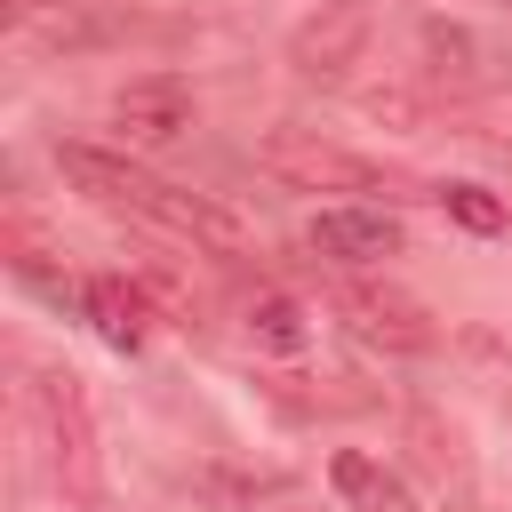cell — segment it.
<instances>
[{"instance_id": "cell-1", "label": "cell", "mask_w": 512, "mask_h": 512, "mask_svg": "<svg viewBox=\"0 0 512 512\" xmlns=\"http://www.w3.org/2000/svg\"><path fill=\"white\" fill-rule=\"evenodd\" d=\"M24 416H32V440H40L48 488L64 504H88L96 496V416H88L80 376L72 368H40L32 392H24Z\"/></svg>"}, {"instance_id": "cell-2", "label": "cell", "mask_w": 512, "mask_h": 512, "mask_svg": "<svg viewBox=\"0 0 512 512\" xmlns=\"http://www.w3.org/2000/svg\"><path fill=\"white\" fill-rule=\"evenodd\" d=\"M256 168L280 176L288 192H384V168L376 160L328 144L320 128H288V120L256 136Z\"/></svg>"}, {"instance_id": "cell-3", "label": "cell", "mask_w": 512, "mask_h": 512, "mask_svg": "<svg viewBox=\"0 0 512 512\" xmlns=\"http://www.w3.org/2000/svg\"><path fill=\"white\" fill-rule=\"evenodd\" d=\"M336 312H344L352 336H368V344H384V352H432V344H440L432 312H424L408 288H392V280H336Z\"/></svg>"}, {"instance_id": "cell-4", "label": "cell", "mask_w": 512, "mask_h": 512, "mask_svg": "<svg viewBox=\"0 0 512 512\" xmlns=\"http://www.w3.org/2000/svg\"><path fill=\"white\" fill-rule=\"evenodd\" d=\"M368 40H376L368 0H320V8L288 32V64H296L304 80H344V72L368 56Z\"/></svg>"}, {"instance_id": "cell-5", "label": "cell", "mask_w": 512, "mask_h": 512, "mask_svg": "<svg viewBox=\"0 0 512 512\" xmlns=\"http://www.w3.org/2000/svg\"><path fill=\"white\" fill-rule=\"evenodd\" d=\"M56 168H64V184H72L80 200H96V208H120V216H144V224H160V208H168V184H160V176H144L136 160H120V152L64 144V152H56Z\"/></svg>"}, {"instance_id": "cell-6", "label": "cell", "mask_w": 512, "mask_h": 512, "mask_svg": "<svg viewBox=\"0 0 512 512\" xmlns=\"http://www.w3.org/2000/svg\"><path fill=\"white\" fill-rule=\"evenodd\" d=\"M112 128H120V144H136V152H160V144H176V136L192 128V88H184L176 72H144V80H128V88H112Z\"/></svg>"}, {"instance_id": "cell-7", "label": "cell", "mask_w": 512, "mask_h": 512, "mask_svg": "<svg viewBox=\"0 0 512 512\" xmlns=\"http://www.w3.org/2000/svg\"><path fill=\"white\" fill-rule=\"evenodd\" d=\"M80 312H88V328H96L112 352H144V336H152V288H136L128 272L80 280Z\"/></svg>"}, {"instance_id": "cell-8", "label": "cell", "mask_w": 512, "mask_h": 512, "mask_svg": "<svg viewBox=\"0 0 512 512\" xmlns=\"http://www.w3.org/2000/svg\"><path fill=\"white\" fill-rule=\"evenodd\" d=\"M304 240L328 264H384V256H400V224L384 208H320Z\"/></svg>"}, {"instance_id": "cell-9", "label": "cell", "mask_w": 512, "mask_h": 512, "mask_svg": "<svg viewBox=\"0 0 512 512\" xmlns=\"http://www.w3.org/2000/svg\"><path fill=\"white\" fill-rule=\"evenodd\" d=\"M328 480H336V496H344V512H416V496L376 464V456H360V448H344L336 464H328Z\"/></svg>"}, {"instance_id": "cell-10", "label": "cell", "mask_w": 512, "mask_h": 512, "mask_svg": "<svg viewBox=\"0 0 512 512\" xmlns=\"http://www.w3.org/2000/svg\"><path fill=\"white\" fill-rule=\"evenodd\" d=\"M416 48H424V80H440V88H464V80H472V56H480V40H472L464 24H448V16H424V24H416Z\"/></svg>"}, {"instance_id": "cell-11", "label": "cell", "mask_w": 512, "mask_h": 512, "mask_svg": "<svg viewBox=\"0 0 512 512\" xmlns=\"http://www.w3.org/2000/svg\"><path fill=\"white\" fill-rule=\"evenodd\" d=\"M248 336H256L264 352H304V312H296V296L256 288V296H248Z\"/></svg>"}, {"instance_id": "cell-12", "label": "cell", "mask_w": 512, "mask_h": 512, "mask_svg": "<svg viewBox=\"0 0 512 512\" xmlns=\"http://www.w3.org/2000/svg\"><path fill=\"white\" fill-rule=\"evenodd\" d=\"M16 24L40 40H96L104 24L88 16V0H16Z\"/></svg>"}, {"instance_id": "cell-13", "label": "cell", "mask_w": 512, "mask_h": 512, "mask_svg": "<svg viewBox=\"0 0 512 512\" xmlns=\"http://www.w3.org/2000/svg\"><path fill=\"white\" fill-rule=\"evenodd\" d=\"M440 208H448L464 232H504V200L480 192V184H440Z\"/></svg>"}, {"instance_id": "cell-14", "label": "cell", "mask_w": 512, "mask_h": 512, "mask_svg": "<svg viewBox=\"0 0 512 512\" xmlns=\"http://www.w3.org/2000/svg\"><path fill=\"white\" fill-rule=\"evenodd\" d=\"M472 136H480V144H512V96H488V104L472 112Z\"/></svg>"}]
</instances>
